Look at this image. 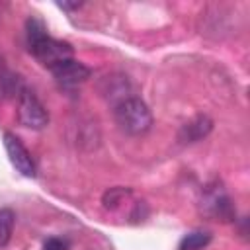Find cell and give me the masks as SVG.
<instances>
[{
  "label": "cell",
  "instance_id": "1",
  "mask_svg": "<svg viewBox=\"0 0 250 250\" xmlns=\"http://www.w3.org/2000/svg\"><path fill=\"white\" fill-rule=\"evenodd\" d=\"M25 35H27V47L29 53L45 66L53 68L57 62L72 59V47L66 41L55 39L47 33V27L41 20L29 18L25 21Z\"/></svg>",
  "mask_w": 250,
  "mask_h": 250
},
{
  "label": "cell",
  "instance_id": "2",
  "mask_svg": "<svg viewBox=\"0 0 250 250\" xmlns=\"http://www.w3.org/2000/svg\"><path fill=\"white\" fill-rule=\"evenodd\" d=\"M113 117L119 129L131 137H141L152 127V113L148 105L135 96L119 100L113 107Z\"/></svg>",
  "mask_w": 250,
  "mask_h": 250
},
{
  "label": "cell",
  "instance_id": "3",
  "mask_svg": "<svg viewBox=\"0 0 250 250\" xmlns=\"http://www.w3.org/2000/svg\"><path fill=\"white\" fill-rule=\"evenodd\" d=\"M18 121L29 129H43L49 123L47 107L29 88H25L18 98Z\"/></svg>",
  "mask_w": 250,
  "mask_h": 250
},
{
  "label": "cell",
  "instance_id": "4",
  "mask_svg": "<svg viewBox=\"0 0 250 250\" xmlns=\"http://www.w3.org/2000/svg\"><path fill=\"white\" fill-rule=\"evenodd\" d=\"M201 209L207 217L215 221H232L234 219V207L227 195V191L215 184L207 186L203 195H201Z\"/></svg>",
  "mask_w": 250,
  "mask_h": 250
},
{
  "label": "cell",
  "instance_id": "5",
  "mask_svg": "<svg viewBox=\"0 0 250 250\" xmlns=\"http://www.w3.org/2000/svg\"><path fill=\"white\" fill-rule=\"evenodd\" d=\"M4 148H6V154L12 162V166L25 178H35L37 174V166H35V160L31 156V152L23 146V143L10 131L4 133Z\"/></svg>",
  "mask_w": 250,
  "mask_h": 250
},
{
  "label": "cell",
  "instance_id": "6",
  "mask_svg": "<svg viewBox=\"0 0 250 250\" xmlns=\"http://www.w3.org/2000/svg\"><path fill=\"white\" fill-rule=\"evenodd\" d=\"M49 70L53 72V76L57 78V82H59L61 86H64V88H74V86L82 84L84 80H88L90 74H92V70H90L84 62H80V61H76V59L61 61V62H57V64H55L53 68H49Z\"/></svg>",
  "mask_w": 250,
  "mask_h": 250
},
{
  "label": "cell",
  "instance_id": "7",
  "mask_svg": "<svg viewBox=\"0 0 250 250\" xmlns=\"http://www.w3.org/2000/svg\"><path fill=\"white\" fill-rule=\"evenodd\" d=\"M213 129V119L205 113H199L195 117H191L189 121H186L180 131H178V141L184 145H191L197 143L201 139H205Z\"/></svg>",
  "mask_w": 250,
  "mask_h": 250
},
{
  "label": "cell",
  "instance_id": "8",
  "mask_svg": "<svg viewBox=\"0 0 250 250\" xmlns=\"http://www.w3.org/2000/svg\"><path fill=\"white\" fill-rule=\"evenodd\" d=\"M23 90L25 84L20 74L0 68V100H14V98L18 100Z\"/></svg>",
  "mask_w": 250,
  "mask_h": 250
},
{
  "label": "cell",
  "instance_id": "9",
  "mask_svg": "<svg viewBox=\"0 0 250 250\" xmlns=\"http://www.w3.org/2000/svg\"><path fill=\"white\" fill-rule=\"evenodd\" d=\"M209 242H211V234L209 232H205V230H193V232H188L180 240L178 250H203Z\"/></svg>",
  "mask_w": 250,
  "mask_h": 250
},
{
  "label": "cell",
  "instance_id": "10",
  "mask_svg": "<svg viewBox=\"0 0 250 250\" xmlns=\"http://www.w3.org/2000/svg\"><path fill=\"white\" fill-rule=\"evenodd\" d=\"M14 225H16V213L10 207H2L0 209V248L10 242Z\"/></svg>",
  "mask_w": 250,
  "mask_h": 250
},
{
  "label": "cell",
  "instance_id": "11",
  "mask_svg": "<svg viewBox=\"0 0 250 250\" xmlns=\"http://www.w3.org/2000/svg\"><path fill=\"white\" fill-rule=\"evenodd\" d=\"M127 195H131V189H127V188H111V189L105 191V195H104V205H105L107 209H115Z\"/></svg>",
  "mask_w": 250,
  "mask_h": 250
},
{
  "label": "cell",
  "instance_id": "12",
  "mask_svg": "<svg viewBox=\"0 0 250 250\" xmlns=\"http://www.w3.org/2000/svg\"><path fill=\"white\" fill-rule=\"evenodd\" d=\"M43 250H68V240L59 238V236H51L43 242Z\"/></svg>",
  "mask_w": 250,
  "mask_h": 250
},
{
  "label": "cell",
  "instance_id": "13",
  "mask_svg": "<svg viewBox=\"0 0 250 250\" xmlns=\"http://www.w3.org/2000/svg\"><path fill=\"white\" fill-rule=\"evenodd\" d=\"M57 6H59V8H62V10H78V8L82 6V2H74V4H68V2H59Z\"/></svg>",
  "mask_w": 250,
  "mask_h": 250
}]
</instances>
